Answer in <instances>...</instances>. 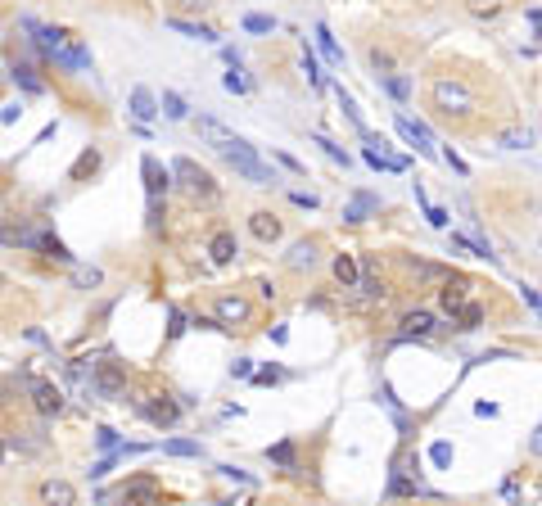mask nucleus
Returning a JSON list of instances; mask_svg holds the SVG:
<instances>
[{
    "label": "nucleus",
    "instance_id": "nucleus-36",
    "mask_svg": "<svg viewBox=\"0 0 542 506\" xmlns=\"http://www.w3.org/2000/svg\"><path fill=\"white\" fill-rule=\"evenodd\" d=\"M226 91H236V95H244V91H249V82H244V77H240V72H236V68H231V72H226Z\"/></svg>",
    "mask_w": 542,
    "mask_h": 506
},
{
    "label": "nucleus",
    "instance_id": "nucleus-35",
    "mask_svg": "<svg viewBox=\"0 0 542 506\" xmlns=\"http://www.w3.org/2000/svg\"><path fill=\"white\" fill-rule=\"evenodd\" d=\"M470 9H475L479 18H484V14H497V9H502V0H470Z\"/></svg>",
    "mask_w": 542,
    "mask_h": 506
},
{
    "label": "nucleus",
    "instance_id": "nucleus-2",
    "mask_svg": "<svg viewBox=\"0 0 542 506\" xmlns=\"http://www.w3.org/2000/svg\"><path fill=\"white\" fill-rule=\"evenodd\" d=\"M221 158H226V163L236 167L244 181H253V186H271V181H276V172H271V167L262 163V158L253 154V145H244V141L236 145V150H226Z\"/></svg>",
    "mask_w": 542,
    "mask_h": 506
},
{
    "label": "nucleus",
    "instance_id": "nucleus-23",
    "mask_svg": "<svg viewBox=\"0 0 542 506\" xmlns=\"http://www.w3.org/2000/svg\"><path fill=\"white\" fill-rule=\"evenodd\" d=\"M163 109H167V118H177V122H181V118H190V109H186V100H181L177 91H167V95H163Z\"/></svg>",
    "mask_w": 542,
    "mask_h": 506
},
{
    "label": "nucleus",
    "instance_id": "nucleus-16",
    "mask_svg": "<svg viewBox=\"0 0 542 506\" xmlns=\"http://www.w3.org/2000/svg\"><path fill=\"white\" fill-rule=\"evenodd\" d=\"M312 263H316V244L312 240H303V244L289 249V267H312Z\"/></svg>",
    "mask_w": 542,
    "mask_h": 506
},
{
    "label": "nucleus",
    "instance_id": "nucleus-40",
    "mask_svg": "<svg viewBox=\"0 0 542 506\" xmlns=\"http://www.w3.org/2000/svg\"><path fill=\"white\" fill-rule=\"evenodd\" d=\"M95 163H100V154H82V158H77V177H82L86 167H95Z\"/></svg>",
    "mask_w": 542,
    "mask_h": 506
},
{
    "label": "nucleus",
    "instance_id": "nucleus-22",
    "mask_svg": "<svg viewBox=\"0 0 542 506\" xmlns=\"http://www.w3.org/2000/svg\"><path fill=\"white\" fill-rule=\"evenodd\" d=\"M36 249H41L45 258H59V263H68V258H72V253H68V249H64V244H59L55 236H41V240H36Z\"/></svg>",
    "mask_w": 542,
    "mask_h": 506
},
{
    "label": "nucleus",
    "instance_id": "nucleus-44",
    "mask_svg": "<svg viewBox=\"0 0 542 506\" xmlns=\"http://www.w3.org/2000/svg\"><path fill=\"white\" fill-rule=\"evenodd\" d=\"M5 452H9V448H5V443H0V461H5Z\"/></svg>",
    "mask_w": 542,
    "mask_h": 506
},
{
    "label": "nucleus",
    "instance_id": "nucleus-31",
    "mask_svg": "<svg viewBox=\"0 0 542 506\" xmlns=\"http://www.w3.org/2000/svg\"><path fill=\"white\" fill-rule=\"evenodd\" d=\"M244 28H249V32H271V28H276V18H267V14H249V18H244Z\"/></svg>",
    "mask_w": 542,
    "mask_h": 506
},
{
    "label": "nucleus",
    "instance_id": "nucleus-6",
    "mask_svg": "<svg viewBox=\"0 0 542 506\" xmlns=\"http://www.w3.org/2000/svg\"><path fill=\"white\" fill-rule=\"evenodd\" d=\"M32 402L41 416H59L64 412V393H59L55 385H32Z\"/></svg>",
    "mask_w": 542,
    "mask_h": 506
},
{
    "label": "nucleus",
    "instance_id": "nucleus-27",
    "mask_svg": "<svg viewBox=\"0 0 542 506\" xmlns=\"http://www.w3.org/2000/svg\"><path fill=\"white\" fill-rule=\"evenodd\" d=\"M385 86H389V95H393V100H406V95H411V82H406V77H398V72H389V77H385Z\"/></svg>",
    "mask_w": 542,
    "mask_h": 506
},
{
    "label": "nucleus",
    "instance_id": "nucleus-3",
    "mask_svg": "<svg viewBox=\"0 0 542 506\" xmlns=\"http://www.w3.org/2000/svg\"><path fill=\"white\" fill-rule=\"evenodd\" d=\"M172 172H177V177H181V186H186L190 194H199V199H213V194H217L213 177H208L204 167H194L190 158H177V163H172Z\"/></svg>",
    "mask_w": 542,
    "mask_h": 506
},
{
    "label": "nucleus",
    "instance_id": "nucleus-32",
    "mask_svg": "<svg viewBox=\"0 0 542 506\" xmlns=\"http://www.w3.org/2000/svg\"><path fill=\"white\" fill-rule=\"evenodd\" d=\"M316 145H321V150H326L330 158H335V163H343V167H348V154H343V150H339L335 141H326V136H316Z\"/></svg>",
    "mask_w": 542,
    "mask_h": 506
},
{
    "label": "nucleus",
    "instance_id": "nucleus-11",
    "mask_svg": "<svg viewBox=\"0 0 542 506\" xmlns=\"http://www.w3.org/2000/svg\"><path fill=\"white\" fill-rule=\"evenodd\" d=\"M95 389H100L104 398H118V393H122V371H118V362H104V366H100V375H95Z\"/></svg>",
    "mask_w": 542,
    "mask_h": 506
},
{
    "label": "nucleus",
    "instance_id": "nucleus-18",
    "mask_svg": "<svg viewBox=\"0 0 542 506\" xmlns=\"http://www.w3.org/2000/svg\"><path fill=\"white\" fill-rule=\"evenodd\" d=\"M163 452L167 456H204V448H199V443H190V439H167Z\"/></svg>",
    "mask_w": 542,
    "mask_h": 506
},
{
    "label": "nucleus",
    "instance_id": "nucleus-14",
    "mask_svg": "<svg viewBox=\"0 0 542 506\" xmlns=\"http://www.w3.org/2000/svg\"><path fill=\"white\" fill-rule=\"evenodd\" d=\"M131 114L140 118V122H150V118L158 114V109H154V95L145 91V86H136V91H131Z\"/></svg>",
    "mask_w": 542,
    "mask_h": 506
},
{
    "label": "nucleus",
    "instance_id": "nucleus-41",
    "mask_svg": "<svg viewBox=\"0 0 542 506\" xmlns=\"http://www.w3.org/2000/svg\"><path fill=\"white\" fill-rule=\"evenodd\" d=\"M371 64H375V68H393V59H389L385 50H371Z\"/></svg>",
    "mask_w": 542,
    "mask_h": 506
},
{
    "label": "nucleus",
    "instance_id": "nucleus-24",
    "mask_svg": "<svg viewBox=\"0 0 542 506\" xmlns=\"http://www.w3.org/2000/svg\"><path fill=\"white\" fill-rule=\"evenodd\" d=\"M267 456L276 466H285V471H294V443H276V448H267Z\"/></svg>",
    "mask_w": 542,
    "mask_h": 506
},
{
    "label": "nucleus",
    "instance_id": "nucleus-37",
    "mask_svg": "<svg viewBox=\"0 0 542 506\" xmlns=\"http://www.w3.org/2000/svg\"><path fill=\"white\" fill-rule=\"evenodd\" d=\"M95 439H100V448H104V452H114V448H118V434H114V429H100Z\"/></svg>",
    "mask_w": 542,
    "mask_h": 506
},
{
    "label": "nucleus",
    "instance_id": "nucleus-12",
    "mask_svg": "<svg viewBox=\"0 0 542 506\" xmlns=\"http://www.w3.org/2000/svg\"><path fill=\"white\" fill-rule=\"evenodd\" d=\"M208 253H213V263H231V258L240 253L236 249V236H231V231H217L213 244H208Z\"/></svg>",
    "mask_w": 542,
    "mask_h": 506
},
{
    "label": "nucleus",
    "instance_id": "nucleus-39",
    "mask_svg": "<svg viewBox=\"0 0 542 506\" xmlns=\"http://www.w3.org/2000/svg\"><path fill=\"white\" fill-rule=\"evenodd\" d=\"M520 294H524V303H529V307H533V312L542 317V294H538V290H520Z\"/></svg>",
    "mask_w": 542,
    "mask_h": 506
},
{
    "label": "nucleus",
    "instance_id": "nucleus-38",
    "mask_svg": "<svg viewBox=\"0 0 542 506\" xmlns=\"http://www.w3.org/2000/svg\"><path fill=\"white\" fill-rule=\"evenodd\" d=\"M181 330H186V317H181V312H177V307H172V326H167V335H172V339H177V335H181Z\"/></svg>",
    "mask_w": 542,
    "mask_h": 506
},
{
    "label": "nucleus",
    "instance_id": "nucleus-34",
    "mask_svg": "<svg viewBox=\"0 0 542 506\" xmlns=\"http://www.w3.org/2000/svg\"><path fill=\"white\" fill-rule=\"evenodd\" d=\"M443 307H461V285H443Z\"/></svg>",
    "mask_w": 542,
    "mask_h": 506
},
{
    "label": "nucleus",
    "instance_id": "nucleus-10",
    "mask_svg": "<svg viewBox=\"0 0 542 506\" xmlns=\"http://www.w3.org/2000/svg\"><path fill=\"white\" fill-rule=\"evenodd\" d=\"M244 317H249V303H244L240 294H221V299H217V321H226V326H231V321H244Z\"/></svg>",
    "mask_w": 542,
    "mask_h": 506
},
{
    "label": "nucleus",
    "instance_id": "nucleus-15",
    "mask_svg": "<svg viewBox=\"0 0 542 506\" xmlns=\"http://www.w3.org/2000/svg\"><path fill=\"white\" fill-rule=\"evenodd\" d=\"M429 330H434V317H429V312H406L402 335H429Z\"/></svg>",
    "mask_w": 542,
    "mask_h": 506
},
{
    "label": "nucleus",
    "instance_id": "nucleus-7",
    "mask_svg": "<svg viewBox=\"0 0 542 506\" xmlns=\"http://www.w3.org/2000/svg\"><path fill=\"white\" fill-rule=\"evenodd\" d=\"M154 493H158V488H154V479H131V484L122 488V497H118V502H122V506H150V502H154Z\"/></svg>",
    "mask_w": 542,
    "mask_h": 506
},
{
    "label": "nucleus",
    "instance_id": "nucleus-21",
    "mask_svg": "<svg viewBox=\"0 0 542 506\" xmlns=\"http://www.w3.org/2000/svg\"><path fill=\"white\" fill-rule=\"evenodd\" d=\"M167 28H177V32H186V36H194V41H217V32H208V28H199V23H181V18H172Z\"/></svg>",
    "mask_w": 542,
    "mask_h": 506
},
{
    "label": "nucleus",
    "instance_id": "nucleus-20",
    "mask_svg": "<svg viewBox=\"0 0 542 506\" xmlns=\"http://www.w3.org/2000/svg\"><path fill=\"white\" fill-rule=\"evenodd\" d=\"M316 41H321V50H326V59H330V64H343V50L335 45V36H330V28H326V23L316 28Z\"/></svg>",
    "mask_w": 542,
    "mask_h": 506
},
{
    "label": "nucleus",
    "instance_id": "nucleus-13",
    "mask_svg": "<svg viewBox=\"0 0 542 506\" xmlns=\"http://www.w3.org/2000/svg\"><path fill=\"white\" fill-rule=\"evenodd\" d=\"M375 208H380V199H375V194H353V199H348V208H343V217H348V221H362L366 213H375Z\"/></svg>",
    "mask_w": 542,
    "mask_h": 506
},
{
    "label": "nucleus",
    "instance_id": "nucleus-1",
    "mask_svg": "<svg viewBox=\"0 0 542 506\" xmlns=\"http://www.w3.org/2000/svg\"><path fill=\"white\" fill-rule=\"evenodd\" d=\"M429 95H434V104H438L448 118H452V114H457V118L475 114V95H470V86L457 82V77H434V82H429Z\"/></svg>",
    "mask_w": 542,
    "mask_h": 506
},
{
    "label": "nucleus",
    "instance_id": "nucleus-28",
    "mask_svg": "<svg viewBox=\"0 0 542 506\" xmlns=\"http://www.w3.org/2000/svg\"><path fill=\"white\" fill-rule=\"evenodd\" d=\"M14 77H18L23 86H28V91H32V95H41V91H45V86H41V82H36V77H32V68H23V64H14Z\"/></svg>",
    "mask_w": 542,
    "mask_h": 506
},
{
    "label": "nucleus",
    "instance_id": "nucleus-25",
    "mask_svg": "<svg viewBox=\"0 0 542 506\" xmlns=\"http://www.w3.org/2000/svg\"><path fill=\"white\" fill-rule=\"evenodd\" d=\"M461 330H475L479 326V321H484V307H479V303H461Z\"/></svg>",
    "mask_w": 542,
    "mask_h": 506
},
{
    "label": "nucleus",
    "instance_id": "nucleus-19",
    "mask_svg": "<svg viewBox=\"0 0 542 506\" xmlns=\"http://www.w3.org/2000/svg\"><path fill=\"white\" fill-rule=\"evenodd\" d=\"M416 204H421V208H425V217H429V221H434V226H448V208H438V204H429V199H425V190H421V186H416Z\"/></svg>",
    "mask_w": 542,
    "mask_h": 506
},
{
    "label": "nucleus",
    "instance_id": "nucleus-33",
    "mask_svg": "<svg viewBox=\"0 0 542 506\" xmlns=\"http://www.w3.org/2000/svg\"><path fill=\"white\" fill-rule=\"evenodd\" d=\"M339 104H343V114H348V118L357 122V127H362V131H366V122H362V109H357V104H353V95H343V91H339Z\"/></svg>",
    "mask_w": 542,
    "mask_h": 506
},
{
    "label": "nucleus",
    "instance_id": "nucleus-26",
    "mask_svg": "<svg viewBox=\"0 0 542 506\" xmlns=\"http://www.w3.org/2000/svg\"><path fill=\"white\" fill-rule=\"evenodd\" d=\"M502 145H507V150H529V145H533V131H502Z\"/></svg>",
    "mask_w": 542,
    "mask_h": 506
},
{
    "label": "nucleus",
    "instance_id": "nucleus-9",
    "mask_svg": "<svg viewBox=\"0 0 542 506\" xmlns=\"http://www.w3.org/2000/svg\"><path fill=\"white\" fill-rule=\"evenodd\" d=\"M140 172H145V190H150V199L167 190V172L158 167V158H140Z\"/></svg>",
    "mask_w": 542,
    "mask_h": 506
},
{
    "label": "nucleus",
    "instance_id": "nucleus-30",
    "mask_svg": "<svg viewBox=\"0 0 542 506\" xmlns=\"http://www.w3.org/2000/svg\"><path fill=\"white\" fill-rule=\"evenodd\" d=\"M429 461H434V466H452V443H434V448H429Z\"/></svg>",
    "mask_w": 542,
    "mask_h": 506
},
{
    "label": "nucleus",
    "instance_id": "nucleus-17",
    "mask_svg": "<svg viewBox=\"0 0 542 506\" xmlns=\"http://www.w3.org/2000/svg\"><path fill=\"white\" fill-rule=\"evenodd\" d=\"M335 276H339V285H343V290L357 285V263H353L348 253H339V258H335Z\"/></svg>",
    "mask_w": 542,
    "mask_h": 506
},
{
    "label": "nucleus",
    "instance_id": "nucleus-43",
    "mask_svg": "<svg viewBox=\"0 0 542 506\" xmlns=\"http://www.w3.org/2000/svg\"><path fill=\"white\" fill-rule=\"evenodd\" d=\"M181 5H190V9H204V5H213V0H181Z\"/></svg>",
    "mask_w": 542,
    "mask_h": 506
},
{
    "label": "nucleus",
    "instance_id": "nucleus-42",
    "mask_svg": "<svg viewBox=\"0 0 542 506\" xmlns=\"http://www.w3.org/2000/svg\"><path fill=\"white\" fill-rule=\"evenodd\" d=\"M533 452H538V456H542V425H538V429H533Z\"/></svg>",
    "mask_w": 542,
    "mask_h": 506
},
{
    "label": "nucleus",
    "instance_id": "nucleus-8",
    "mask_svg": "<svg viewBox=\"0 0 542 506\" xmlns=\"http://www.w3.org/2000/svg\"><path fill=\"white\" fill-rule=\"evenodd\" d=\"M249 231H253V240H262V244H276L280 240V221L271 217V213H249Z\"/></svg>",
    "mask_w": 542,
    "mask_h": 506
},
{
    "label": "nucleus",
    "instance_id": "nucleus-5",
    "mask_svg": "<svg viewBox=\"0 0 542 506\" xmlns=\"http://www.w3.org/2000/svg\"><path fill=\"white\" fill-rule=\"evenodd\" d=\"M36 497H41V506H77V488L68 479H45L36 488Z\"/></svg>",
    "mask_w": 542,
    "mask_h": 506
},
{
    "label": "nucleus",
    "instance_id": "nucleus-29",
    "mask_svg": "<svg viewBox=\"0 0 542 506\" xmlns=\"http://www.w3.org/2000/svg\"><path fill=\"white\" fill-rule=\"evenodd\" d=\"M303 72H307V82H312V86H326V72L316 68V59H312V55H303Z\"/></svg>",
    "mask_w": 542,
    "mask_h": 506
},
{
    "label": "nucleus",
    "instance_id": "nucleus-4",
    "mask_svg": "<svg viewBox=\"0 0 542 506\" xmlns=\"http://www.w3.org/2000/svg\"><path fill=\"white\" fill-rule=\"evenodd\" d=\"M194 136H199L204 145H213L217 154H226V150H236V145H240V136L226 131V127H221V122H213V118H194Z\"/></svg>",
    "mask_w": 542,
    "mask_h": 506
}]
</instances>
